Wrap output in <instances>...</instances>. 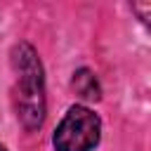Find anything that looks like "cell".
Returning a JSON list of instances; mask_svg holds the SVG:
<instances>
[{
  "label": "cell",
  "mask_w": 151,
  "mask_h": 151,
  "mask_svg": "<svg viewBox=\"0 0 151 151\" xmlns=\"http://www.w3.org/2000/svg\"><path fill=\"white\" fill-rule=\"evenodd\" d=\"M0 151H5V149H2V146H0Z\"/></svg>",
  "instance_id": "4"
},
{
  "label": "cell",
  "mask_w": 151,
  "mask_h": 151,
  "mask_svg": "<svg viewBox=\"0 0 151 151\" xmlns=\"http://www.w3.org/2000/svg\"><path fill=\"white\" fill-rule=\"evenodd\" d=\"M99 118L85 106H71L54 132L57 151H92L99 142Z\"/></svg>",
  "instance_id": "2"
},
{
  "label": "cell",
  "mask_w": 151,
  "mask_h": 151,
  "mask_svg": "<svg viewBox=\"0 0 151 151\" xmlns=\"http://www.w3.org/2000/svg\"><path fill=\"white\" fill-rule=\"evenodd\" d=\"M12 64L19 76V85H17L19 118L26 130H38L45 120V85H42L40 59L31 45L21 42L12 52Z\"/></svg>",
  "instance_id": "1"
},
{
  "label": "cell",
  "mask_w": 151,
  "mask_h": 151,
  "mask_svg": "<svg viewBox=\"0 0 151 151\" xmlns=\"http://www.w3.org/2000/svg\"><path fill=\"white\" fill-rule=\"evenodd\" d=\"M73 90L83 97V99H90V101H97L99 99V94H101V90H99V83H97V78L90 73V71H78L76 76H73Z\"/></svg>",
  "instance_id": "3"
}]
</instances>
